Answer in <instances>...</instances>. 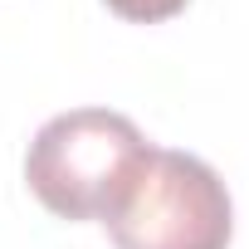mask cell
Returning a JSON list of instances; mask_svg holds the SVG:
<instances>
[{"label": "cell", "instance_id": "obj_1", "mask_svg": "<svg viewBox=\"0 0 249 249\" xmlns=\"http://www.w3.org/2000/svg\"><path fill=\"white\" fill-rule=\"evenodd\" d=\"M147 157V137L112 107L49 117L25 152V181L59 220H107Z\"/></svg>", "mask_w": 249, "mask_h": 249}, {"label": "cell", "instance_id": "obj_2", "mask_svg": "<svg viewBox=\"0 0 249 249\" xmlns=\"http://www.w3.org/2000/svg\"><path fill=\"white\" fill-rule=\"evenodd\" d=\"M103 225L117 249H230L234 205L215 166L191 152L147 147Z\"/></svg>", "mask_w": 249, "mask_h": 249}, {"label": "cell", "instance_id": "obj_3", "mask_svg": "<svg viewBox=\"0 0 249 249\" xmlns=\"http://www.w3.org/2000/svg\"><path fill=\"white\" fill-rule=\"evenodd\" d=\"M103 5L122 20H132V25H161V20L186 10V0H103Z\"/></svg>", "mask_w": 249, "mask_h": 249}]
</instances>
